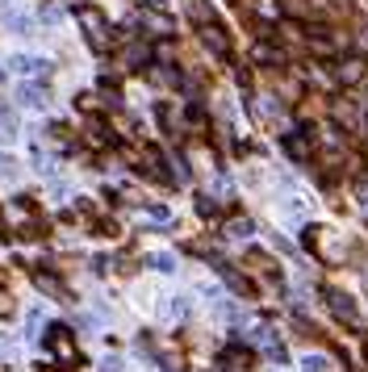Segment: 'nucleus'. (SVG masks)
Segmentation results:
<instances>
[{
	"mask_svg": "<svg viewBox=\"0 0 368 372\" xmlns=\"http://www.w3.org/2000/svg\"><path fill=\"white\" fill-rule=\"evenodd\" d=\"M247 234H251V222H247V218L226 222V239H247Z\"/></svg>",
	"mask_w": 368,
	"mask_h": 372,
	"instance_id": "17",
	"label": "nucleus"
},
{
	"mask_svg": "<svg viewBox=\"0 0 368 372\" xmlns=\"http://www.w3.org/2000/svg\"><path fill=\"white\" fill-rule=\"evenodd\" d=\"M100 372H122V364L118 360H100Z\"/></svg>",
	"mask_w": 368,
	"mask_h": 372,
	"instance_id": "26",
	"label": "nucleus"
},
{
	"mask_svg": "<svg viewBox=\"0 0 368 372\" xmlns=\"http://www.w3.org/2000/svg\"><path fill=\"white\" fill-rule=\"evenodd\" d=\"M331 118H335L343 130H351V134L360 130V109H351L347 100H331Z\"/></svg>",
	"mask_w": 368,
	"mask_h": 372,
	"instance_id": "8",
	"label": "nucleus"
},
{
	"mask_svg": "<svg viewBox=\"0 0 368 372\" xmlns=\"http://www.w3.org/2000/svg\"><path fill=\"white\" fill-rule=\"evenodd\" d=\"M9 314H13V297L0 293V318H9Z\"/></svg>",
	"mask_w": 368,
	"mask_h": 372,
	"instance_id": "25",
	"label": "nucleus"
},
{
	"mask_svg": "<svg viewBox=\"0 0 368 372\" xmlns=\"http://www.w3.org/2000/svg\"><path fill=\"white\" fill-rule=\"evenodd\" d=\"M222 276H226V285H235L239 293H251V285H247V281H243V276H239V272L230 268V263H226V268H222Z\"/></svg>",
	"mask_w": 368,
	"mask_h": 372,
	"instance_id": "20",
	"label": "nucleus"
},
{
	"mask_svg": "<svg viewBox=\"0 0 368 372\" xmlns=\"http://www.w3.org/2000/svg\"><path fill=\"white\" fill-rule=\"evenodd\" d=\"M327 309L339 318L343 327H351V331L360 327V309L351 305V297H347V293H339V289H327Z\"/></svg>",
	"mask_w": 368,
	"mask_h": 372,
	"instance_id": "2",
	"label": "nucleus"
},
{
	"mask_svg": "<svg viewBox=\"0 0 368 372\" xmlns=\"http://www.w3.org/2000/svg\"><path fill=\"white\" fill-rule=\"evenodd\" d=\"M147 9H168V0H147Z\"/></svg>",
	"mask_w": 368,
	"mask_h": 372,
	"instance_id": "27",
	"label": "nucleus"
},
{
	"mask_svg": "<svg viewBox=\"0 0 368 372\" xmlns=\"http://www.w3.org/2000/svg\"><path fill=\"white\" fill-rule=\"evenodd\" d=\"M255 347L264 355H272V360H285V347H281L277 331H268V327H255Z\"/></svg>",
	"mask_w": 368,
	"mask_h": 372,
	"instance_id": "7",
	"label": "nucleus"
},
{
	"mask_svg": "<svg viewBox=\"0 0 368 372\" xmlns=\"http://www.w3.org/2000/svg\"><path fill=\"white\" fill-rule=\"evenodd\" d=\"M285 155H289V159H297V164H310V159H314L310 134H289V138H285Z\"/></svg>",
	"mask_w": 368,
	"mask_h": 372,
	"instance_id": "6",
	"label": "nucleus"
},
{
	"mask_svg": "<svg viewBox=\"0 0 368 372\" xmlns=\"http://www.w3.org/2000/svg\"><path fill=\"white\" fill-rule=\"evenodd\" d=\"M17 138V122H13V113L0 105V142H13Z\"/></svg>",
	"mask_w": 368,
	"mask_h": 372,
	"instance_id": "14",
	"label": "nucleus"
},
{
	"mask_svg": "<svg viewBox=\"0 0 368 372\" xmlns=\"http://www.w3.org/2000/svg\"><path fill=\"white\" fill-rule=\"evenodd\" d=\"M201 42H205L209 50H214V55H230V38H226L218 25H209V21L201 25Z\"/></svg>",
	"mask_w": 368,
	"mask_h": 372,
	"instance_id": "9",
	"label": "nucleus"
},
{
	"mask_svg": "<svg viewBox=\"0 0 368 372\" xmlns=\"http://www.w3.org/2000/svg\"><path fill=\"white\" fill-rule=\"evenodd\" d=\"M356 201H360V209L368 214V184H360V188H356Z\"/></svg>",
	"mask_w": 368,
	"mask_h": 372,
	"instance_id": "24",
	"label": "nucleus"
},
{
	"mask_svg": "<svg viewBox=\"0 0 368 372\" xmlns=\"http://www.w3.org/2000/svg\"><path fill=\"white\" fill-rule=\"evenodd\" d=\"M34 281H38V289H42V293H50V297H63V285H59L55 276H42V272H38Z\"/></svg>",
	"mask_w": 368,
	"mask_h": 372,
	"instance_id": "18",
	"label": "nucleus"
},
{
	"mask_svg": "<svg viewBox=\"0 0 368 372\" xmlns=\"http://www.w3.org/2000/svg\"><path fill=\"white\" fill-rule=\"evenodd\" d=\"M46 343H50V355H55L59 364H76V360H80V351H76V343H72V335H67V327H50Z\"/></svg>",
	"mask_w": 368,
	"mask_h": 372,
	"instance_id": "3",
	"label": "nucleus"
},
{
	"mask_svg": "<svg viewBox=\"0 0 368 372\" xmlns=\"http://www.w3.org/2000/svg\"><path fill=\"white\" fill-rule=\"evenodd\" d=\"M5 25H9L13 34H30V30H34V17H25V13H5Z\"/></svg>",
	"mask_w": 368,
	"mask_h": 372,
	"instance_id": "15",
	"label": "nucleus"
},
{
	"mask_svg": "<svg viewBox=\"0 0 368 372\" xmlns=\"http://www.w3.org/2000/svg\"><path fill=\"white\" fill-rule=\"evenodd\" d=\"M147 263H151L155 272H176V255H168V251H155Z\"/></svg>",
	"mask_w": 368,
	"mask_h": 372,
	"instance_id": "16",
	"label": "nucleus"
},
{
	"mask_svg": "<svg viewBox=\"0 0 368 372\" xmlns=\"http://www.w3.org/2000/svg\"><path fill=\"white\" fill-rule=\"evenodd\" d=\"M17 100L25 105V109H46V88L42 84H21L17 88Z\"/></svg>",
	"mask_w": 368,
	"mask_h": 372,
	"instance_id": "10",
	"label": "nucleus"
},
{
	"mask_svg": "<svg viewBox=\"0 0 368 372\" xmlns=\"http://www.w3.org/2000/svg\"><path fill=\"white\" fill-rule=\"evenodd\" d=\"M34 164H38V172H42V176H50V172H55V159H50L46 151H34Z\"/></svg>",
	"mask_w": 368,
	"mask_h": 372,
	"instance_id": "22",
	"label": "nucleus"
},
{
	"mask_svg": "<svg viewBox=\"0 0 368 372\" xmlns=\"http://www.w3.org/2000/svg\"><path fill=\"white\" fill-rule=\"evenodd\" d=\"M9 72L30 76V80H46V76H50V63H46V59H34V55H13V59H9Z\"/></svg>",
	"mask_w": 368,
	"mask_h": 372,
	"instance_id": "5",
	"label": "nucleus"
},
{
	"mask_svg": "<svg viewBox=\"0 0 368 372\" xmlns=\"http://www.w3.org/2000/svg\"><path fill=\"white\" fill-rule=\"evenodd\" d=\"M184 314H188V297H168V305H164V318H168V322H180Z\"/></svg>",
	"mask_w": 368,
	"mask_h": 372,
	"instance_id": "13",
	"label": "nucleus"
},
{
	"mask_svg": "<svg viewBox=\"0 0 368 372\" xmlns=\"http://www.w3.org/2000/svg\"><path fill=\"white\" fill-rule=\"evenodd\" d=\"M364 76H368V63H364V55H347V59H339V67H335V84H343V88L360 84Z\"/></svg>",
	"mask_w": 368,
	"mask_h": 372,
	"instance_id": "4",
	"label": "nucleus"
},
{
	"mask_svg": "<svg viewBox=\"0 0 368 372\" xmlns=\"http://www.w3.org/2000/svg\"><path fill=\"white\" fill-rule=\"evenodd\" d=\"M76 21L84 25L88 42H92L96 50H105V46H109V21H105V13H100L96 5H80V9H76Z\"/></svg>",
	"mask_w": 368,
	"mask_h": 372,
	"instance_id": "1",
	"label": "nucleus"
},
{
	"mask_svg": "<svg viewBox=\"0 0 368 372\" xmlns=\"http://www.w3.org/2000/svg\"><path fill=\"white\" fill-rule=\"evenodd\" d=\"M13 176H17V159L0 151V180H13Z\"/></svg>",
	"mask_w": 368,
	"mask_h": 372,
	"instance_id": "19",
	"label": "nucleus"
},
{
	"mask_svg": "<svg viewBox=\"0 0 368 372\" xmlns=\"http://www.w3.org/2000/svg\"><path fill=\"white\" fill-rule=\"evenodd\" d=\"M147 59H151V55H147V46H130V50H126V63H130V67H142Z\"/></svg>",
	"mask_w": 368,
	"mask_h": 372,
	"instance_id": "21",
	"label": "nucleus"
},
{
	"mask_svg": "<svg viewBox=\"0 0 368 372\" xmlns=\"http://www.w3.org/2000/svg\"><path fill=\"white\" fill-rule=\"evenodd\" d=\"M147 30L160 34V38H168V34H176V21H172L168 13H147Z\"/></svg>",
	"mask_w": 368,
	"mask_h": 372,
	"instance_id": "12",
	"label": "nucleus"
},
{
	"mask_svg": "<svg viewBox=\"0 0 368 372\" xmlns=\"http://www.w3.org/2000/svg\"><path fill=\"white\" fill-rule=\"evenodd\" d=\"M251 59H255L259 67H277V63H285V50H277V46H268V42H255Z\"/></svg>",
	"mask_w": 368,
	"mask_h": 372,
	"instance_id": "11",
	"label": "nucleus"
},
{
	"mask_svg": "<svg viewBox=\"0 0 368 372\" xmlns=\"http://www.w3.org/2000/svg\"><path fill=\"white\" fill-rule=\"evenodd\" d=\"M301 368H305V372H327L331 364H327L323 355H305V364H301Z\"/></svg>",
	"mask_w": 368,
	"mask_h": 372,
	"instance_id": "23",
	"label": "nucleus"
}]
</instances>
